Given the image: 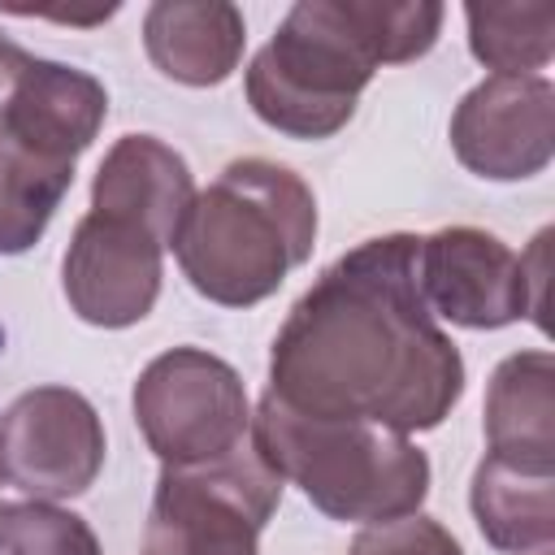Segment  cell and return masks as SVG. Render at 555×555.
<instances>
[{
  "mask_svg": "<svg viewBox=\"0 0 555 555\" xmlns=\"http://www.w3.org/2000/svg\"><path fill=\"white\" fill-rule=\"evenodd\" d=\"M69 186L74 160L43 156L0 134V251L17 256L35 247Z\"/></svg>",
  "mask_w": 555,
  "mask_h": 555,
  "instance_id": "cell-15",
  "label": "cell"
},
{
  "mask_svg": "<svg viewBox=\"0 0 555 555\" xmlns=\"http://www.w3.org/2000/svg\"><path fill=\"white\" fill-rule=\"evenodd\" d=\"M538 555H551V551H538Z\"/></svg>",
  "mask_w": 555,
  "mask_h": 555,
  "instance_id": "cell-20",
  "label": "cell"
},
{
  "mask_svg": "<svg viewBox=\"0 0 555 555\" xmlns=\"http://www.w3.org/2000/svg\"><path fill=\"white\" fill-rule=\"evenodd\" d=\"M442 4L429 0H299L247 65L251 113L291 139L338 134L377 65L434 48Z\"/></svg>",
  "mask_w": 555,
  "mask_h": 555,
  "instance_id": "cell-2",
  "label": "cell"
},
{
  "mask_svg": "<svg viewBox=\"0 0 555 555\" xmlns=\"http://www.w3.org/2000/svg\"><path fill=\"white\" fill-rule=\"evenodd\" d=\"M347 555H464V551L434 516L412 512V516H395L360 529Z\"/></svg>",
  "mask_w": 555,
  "mask_h": 555,
  "instance_id": "cell-18",
  "label": "cell"
},
{
  "mask_svg": "<svg viewBox=\"0 0 555 555\" xmlns=\"http://www.w3.org/2000/svg\"><path fill=\"white\" fill-rule=\"evenodd\" d=\"M473 516L490 546L512 555L551 551L555 538V473L520 468L486 455L473 473Z\"/></svg>",
  "mask_w": 555,
  "mask_h": 555,
  "instance_id": "cell-14",
  "label": "cell"
},
{
  "mask_svg": "<svg viewBox=\"0 0 555 555\" xmlns=\"http://www.w3.org/2000/svg\"><path fill=\"white\" fill-rule=\"evenodd\" d=\"M0 481H4V468H0Z\"/></svg>",
  "mask_w": 555,
  "mask_h": 555,
  "instance_id": "cell-21",
  "label": "cell"
},
{
  "mask_svg": "<svg viewBox=\"0 0 555 555\" xmlns=\"http://www.w3.org/2000/svg\"><path fill=\"white\" fill-rule=\"evenodd\" d=\"M247 43L243 13L225 0H160L143 17L152 65L182 87H217L234 74Z\"/></svg>",
  "mask_w": 555,
  "mask_h": 555,
  "instance_id": "cell-12",
  "label": "cell"
},
{
  "mask_svg": "<svg viewBox=\"0 0 555 555\" xmlns=\"http://www.w3.org/2000/svg\"><path fill=\"white\" fill-rule=\"evenodd\" d=\"M0 555H100L91 525L56 503H0Z\"/></svg>",
  "mask_w": 555,
  "mask_h": 555,
  "instance_id": "cell-17",
  "label": "cell"
},
{
  "mask_svg": "<svg viewBox=\"0 0 555 555\" xmlns=\"http://www.w3.org/2000/svg\"><path fill=\"white\" fill-rule=\"evenodd\" d=\"M546 243L551 230L516 256L499 234L447 225L416 243V282L434 317L464 330H499L520 317L546 325Z\"/></svg>",
  "mask_w": 555,
  "mask_h": 555,
  "instance_id": "cell-6",
  "label": "cell"
},
{
  "mask_svg": "<svg viewBox=\"0 0 555 555\" xmlns=\"http://www.w3.org/2000/svg\"><path fill=\"white\" fill-rule=\"evenodd\" d=\"M0 468L35 503L91 490L104 468V425L69 386H35L0 416Z\"/></svg>",
  "mask_w": 555,
  "mask_h": 555,
  "instance_id": "cell-8",
  "label": "cell"
},
{
  "mask_svg": "<svg viewBox=\"0 0 555 555\" xmlns=\"http://www.w3.org/2000/svg\"><path fill=\"white\" fill-rule=\"evenodd\" d=\"M282 503V477L247 438L212 464L160 468L147 507V555H260V529Z\"/></svg>",
  "mask_w": 555,
  "mask_h": 555,
  "instance_id": "cell-5",
  "label": "cell"
},
{
  "mask_svg": "<svg viewBox=\"0 0 555 555\" xmlns=\"http://www.w3.org/2000/svg\"><path fill=\"white\" fill-rule=\"evenodd\" d=\"M421 234L364 238L286 312L269 395L304 416L434 429L464 395V360L416 282Z\"/></svg>",
  "mask_w": 555,
  "mask_h": 555,
  "instance_id": "cell-1",
  "label": "cell"
},
{
  "mask_svg": "<svg viewBox=\"0 0 555 555\" xmlns=\"http://www.w3.org/2000/svg\"><path fill=\"white\" fill-rule=\"evenodd\" d=\"M160 243L117 217L87 212L61 260L69 308L100 330H126L143 321L160 295Z\"/></svg>",
  "mask_w": 555,
  "mask_h": 555,
  "instance_id": "cell-10",
  "label": "cell"
},
{
  "mask_svg": "<svg viewBox=\"0 0 555 555\" xmlns=\"http://www.w3.org/2000/svg\"><path fill=\"white\" fill-rule=\"evenodd\" d=\"M134 425L169 468L212 464L251 438V408L238 373L199 347L156 356L134 382Z\"/></svg>",
  "mask_w": 555,
  "mask_h": 555,
  "instance_id": "cell-7",
  "label": "cell"
},
{
  "mask_svg": "<svg viewBox=\"0 0 555 555\" xmlns=\"http://www.w3.org/2000/svg\"><path fill=\"white\" fill-rule=\"evenodd\" d=\"M317 199L299 173L264 156L230 160L182 217L173 238L186 282L225 308L269 299L312 256Z\"/></svg>",
  "mask_w": 555,
  "mask_h": 555,
  "instance_id": "cell-3",
  "label": "cell"
},
{
  "mask_svg": "<svg viewBox=\"0 0 555 555\" xmlns=\"http://www.w3.org/2000/svg\"><path fill=\"white\" fill-rule=\"evenodd\" d=\"M468 48L473 56L503 74L520 78L551 61L555 52V4L520 0V4H468Z\"/></svg>",
  "mask_w": 555,
  "mask_h": 555,
  "instance_id": "cell-16",
  "label": "cell"
},
{
  "mask_svg": "<svg viewBox=\"0 0 555 555\" xmlns=\"http://www.w3.org/2000/svg\"><path fill=\"white\" fill-rule=\"evenodd\" d=\"M251 442L282 481H295L334 520L412 516L429 494L425 451L386 425L304 416L264 395L251 416Z\"/></svg>",
  "mask_w": 555,
  "mask_h": 555,
  "instance_id": "cell-4",
  "label": "cell"
},
{
  "mask_svg": "<svg viewBox=\"0 0 555 555\" xmlns=\"http://www.w3.org/2000/svg\"><path fill=\"white\" fill-rule=\"evenodd\" d=\"M30 61H35V56H30L26 48H17V43L0 30V104H4V100H9V91L22 82V74L30 69Z\"/></svg>",
  "mask_w": 555,
  "mask_h": 555,
  "instance_id": "cell-19",
  "label": "cell"
},
{
  "mask_svg": "<svg viewBox=\"0 0 555 555\" xmlns=\"http://www.w3.org/2000/svg\"><path fill=\"white\" fill-rule=\"evenodd\" d=\"M481 425L490 455L555 473V360L546 351L507 356L490 377Z\"/></svg>",
  "mask_w": 555,
  "mask_h": 555,
  "instance_id": "cell-13",
  "label": "cell"
},
{
  "mask_svg": "<svg viewBox=\"0 0 555 555\" xmlns=\"http://www.w3.org/2000/svg\"><path fill=\"white\" fill-rule=\"evenodd\" d=\"M191 204H195V178L186 160L152 134L117 139L91 182V212L130 221L147 230L160 247H173Z\"/></svg>",
  "mask_w": 555,
  "mask_h": 555,
  "instance_id": "cell-11",
  "label": "cell"
},
{
  "mask_svg": "<svg viewBox=\"0 0 555 555\" xmlns=\"http://www.w3.org/2000/svg\"><path fill=\"white\" fill-rule=\"evenodd\" d=\"M451 147L477 178L516 182L542 173L555 152V87L542 74H490L455 104Z\"/></svg>",
  "mask_w": 555,
  "mask_h": 555,
  "instance_id": "cell-9",
  "label": "cell"
}]
</instances>
